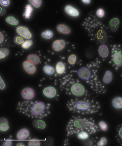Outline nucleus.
Returning <instances> with one entry per match:
<instances>
[{
	"mask_svg": "<svg viewBox=\"0 0 122 146\" xmlns=\"http://www.w3.org/2000/svg\"><path fill=\"white\" fill-rule=\"evenodd\" d=\"M100 61L97 59L94 61L87 64L86 66L82 67L78 72V76L85 81L90 88L96 95H103L106 92L105 86L99 80L97 73Z\"/></svg>",
	"mask_w": 122,
	"mask_h": 146,
	"instance_id": "f257e3e1",
	"label": "nucleus"
},
{
	"mask_svg": "<svg viewBox=\"0 0 122 146\" xmlns=\"http://www.w3.org/2000/svg\"><path fill=\"white\" fill-rule=\"evenodd\" d=\"M100 130L92 118L73 116L67 126V136L77 135L83 131H86L91 135L100 131Z\"/></svg>",
	"mask_w": 122,
	"mask_h": 146,
	"instance_id": "f03ea898",
	"label": "nucleus"
},
{
	"mask_svg": "<svg viewBox=\"0 0 122 146\" xmlns=\"http://www.w3.org/2000/svg\"><path fill=\"white\" fill-rule=\"evenodd\" d=\"M50 108L49 104L27 100L19 102L17 109L19 113L29 117L42 119L50 114Z\"/></svg>",
	"mask_w": 122,
	"mask_h": 146,
	"instance_id": "7ed1b4c3",
	"label": "nucleus"
},
{
	"mask_svg": "<svg viewBox=\"0 0 122 146\" xmlns=\"http://www.w3.org/2000/svg\"><path fill=\"white\" fill-rule=\"evenodd\" d=\"M66 106L70 111L82 115L95 114L101 109L99 102L92 98L71 99L68 101Z\"/></svg>",
	"mask_w": 122,
	"mask_h": 146,
	"instance_id": "20e7f679",
	"label": "nucleus"
},
{
	"mask_svg": "<svg viewBox=\"0 0 122 146\" xmlns=\"http://www.w3.org/2000/svg\"><path fill=\"white\" fill-rule=\"evenodd\" d=\"M68 75L60 81V88L66 94L77 98H92L91 92L80 82L79 80Z\"/></svg>",
	"mask_w": 122,
	"mask_h": 146,
	"instance_id": "39448f33",
	"label": "nucleus"
},
{
	"mask_svg": "<svg viewBox=\"0 0 122 146\" xmlns=\"http://www.w3.org/2000/svg\"><path fill=\"white\" fill-rule=\"evenodd\" d=\"M111 47V58L109 63L116 71H117L122 67V46L115 44Z\"/></svg>",
	"mask_w": 122,
	"mask_h": 146,
	"instance_id": "423d86ee",
	"label": "nucleus"
},
{
	"mask_svg": "<svg viewBox=\"0 0 122 146\" xmlns=\"http://www.w3.org/2000/svg\"><path fill=\"white\" fill-rule=\"evenodd\" d=\"M91 40L101 45H105L108 41V36L106 31L103 28H101Z\"/></svg>",
	"mask_w": 122,
	"mask_h": 146,
	"instance_id": "0eeeda50",
	"label": "nucleus"
},
{
	"mask_svg": "<svg viewBox=\"0 0 122 146\" xmlns=\"http://www.w3.org/2000/svg\"><path fill=\"white\" fill-rule=\"evenodd\" d=\"M17 33L19 36L27 39L32 38V35L27 27L24 26H19L16 29Z\"/></svg>",
	"mask_w": 122,
	"mask_h": 146,
	"instance_id": "6e6552de",
	"label": "nucleus"
},
{
	"mask_svg": "<svg viewBox=\"0 0 122 146\" xmlns=\"http://www.w3.org/2000/svg\"><path fill=\"white\" fill-rule=\"evenodd\" d=\"M34 92L33 90L30 88H24L21 92L22 97L27 100H30L33 99L34 96Z\"/></svg>",
	"mask_w": 122,
	"mask_h": 146,
	"instance_id": "1a4fd4ad",
	"label": "nucleus"
},
{
	"mask_svg": "<svg viewBox=\"0 0 122 146\" xmlns=\"http://www.w3.org/2000/svg\"><path fill=\"white\" fill-rule=\"evenodd\" d=\"M120 22L118 18H114L111 19L109 23V26L111 31L115 33L117 31L120 26Z\"/></svg>",
	"mask_w": 122,
	"mask_h": 146,
	"instance_id": "9d476101",
	"label": "nucleus"
},
{
	"mask_svg": "<svg viewBox=\"0 0 122 146\" xmlns=\"http://www.w3.org/2000/svg\"><path fill=\"white\" fill-rule=\"evenodd\" d=\"M24 69L29 74H33L35 73L36 68L35 66L30 61H26L23 64Z\"/></svg>",
	"mask_w": 122,
	"mask_h": 146,
	"instance_id": "9b49d317",
	"label": "nucleus"
},
{
	"mask_svg": "<svg viewBox=\"0 0 122 146\" xmlns=\"http://www.w3.org/2000/svg\"><path fill=\"white\" fill-rule=\"evenodd\" d=\"M43 93L45 96L49 98H54L57 94L56 90L54 87L49 86L44 88Z\"/></svg>",
	"mask_w": 122,
	"mask_h": 146,
	"instance_id": "f8f14e48",
	"label": "nucleus"
},
{
	"mask_svg": "<svg viewBox=\"0 0 122 146\" xmlns=\"http://www.w3.org/2000/svg\"><path fill=\"white\" fill-rule=\"evenodd\" d=\"M66 43L65 41L63 40H55L52 44L53 49L56 51H60L62 50L65 47Z\"/></svg>",
	"mask_w": 122,
	"mask_h": 146,
	"instance_id": "ddd939ff",
	"label": "nucleus"
},
{
	"mask_svg": "<svg viewBox=\"0 0 122 146\" xmlns=\"http://www.w3.org/2000/svg\"><path fill=\"white\" fill-rule=\"evenodd\" d=\"M64 11L67 15L73 17L79 16V11L76 8L70 5H67L64 8Z\"/></svg>",
	"mask_w": 122,
	"mask_h": 146,
	"instance_id": "4468645a",
	"label": "nucleus"
},
{
	"mask_svg": "<svg viewBox=\"0 0 122 146\" xmlns=\"http://www.w3.org/2000/svg\"><path fill=\"white\" fill-rule=\"evenodd\" d=\"M98 51L99 56L102 58H105L108 56L109 49L106 45H101L98 48Z\"/></svg>",
	"mask_w": 122,
	"mask_h": 146,
	"instance_id": "2eb2a0df",
	"label": "nucleus"
},
{
	"mask_svg": "<svg viewBox=\"0 0 122 146\" xmlns=\"http://www.w3.org/2000/svg\"><path fill=\"white\" fill-rule=\"evenodd\" d=\"M111 104L112 106L115 109L117 110L122 109V98L117 96L115 97L112 100Z\"/></svg>",
	"mask_w": 122,
	"mask_h": 146,
	"instance_id": "dca6fc26",
	"label": "nucleus"
},
{
	"mask_svg": "<svg viewBox=\"0 0 122 146\" xmlns=\"http://www.w3.org/2000/svg\"><path fill=\"white\" fill-rule=\"evenodd\" d=\"M96 49L93 46H90L87 48L85 51V56L89 59L93 58L96 54Z\"/></svg>",
	"mask_w": 122,
	"mask_h": 146,
	"instance_id": "f3484780",
	"label": "nucleus"
},
{
	"mask_svg": "<svg viewBox=\"0 0 122 146\" xmlns=\"http://www.w3.org/2000/svg\"><path fill=\"white\" fill-rule=\"evenodd\" d=\"M29 135V132L27 129L24 128L19 130L17 135V138L19 140H25Z\"/></svg>",
	"mask_w": 122,
	"mask_h": 146,
	"instance_id": "a211bd4d",
	"label": "nucleus"
},
{
	"mask_svg": "<svg viewBox=\"0 0 122 146\" xmlns=\"http://www.w3.org/2000/svg\"><path fill=\"white\" fill-rule=\"evenodd\" d=\"M57 31L60 33L64 35H68L71 33V29L67 25L60 24L57 27Z\"/></svg>",
	"mask_w": 122,
	"mask_h": 146,
	"instance_id": "6ab92c4d",
	"label": "nucleus"
},
{
	"mask_svg": "<svg viewBox=\"0 0 122 146\" xmlns=\"http://www.w3.org/2000/svg\"><path fill=\"white\" fill-rule=\"evenodd\" d=\"M116 130V133L115 138L119 144L122 146V123L117 126Z\"/></svg>",
	"mask_w": 122,
	"mask_h": 146,
	"instance_id": "aec40b11",
	"label": "nucleus"
},
{
	"mask_svg": "<svg viewBox=\"0 0 122 146\" xmlns=\"http://www.w3.org/2000/svg\"><path fill=\"white\" fill-rule=\"evenodd\" d=\"M9 128L8 122L7 119L2 117L0 120V130L1 131H6Z\"/></svg>",
	"mask_w": 122,
	"mask_h": 146,
	"instance_id": "412c9836",
	"label": "nucleus"
},
{
	"mask_svg": "<svg viewBox=\"0 0 122 146\" xmlns=\"http://www.w3.org/2000/svg\"><path fill=\"white\" fill-rule=\"evenodd\" d=\"M113 80V73L109 70H107L104 75L102 82L105 84H108L112 82Z\"/></svg>",
	"mask_w": 122,
	"mask_h": 146,
	"instance_id": "4be33fe9",
	"label": "nucleus"
},
{
	"mask_svg": "<svg viewBox=\"0 0 122 146\" xmlns=\"http://www.w3.org/2000/svg\"><path fill=\"white\" fill-rule=\"evenodd\" d=\"M34 127L39 129H43L46 127V123L44 121L40 120H35L33 122Z\"/></svg>",
	"mask_w": 122,
	"mask_h": 146,
	"instance_id": "5701e85b",
	"label": "nucleus"
},
{
	"mask_svg": "<svg viewBox=\"0 0 122 146\" xmlns=\"http://www.w3.org/2000/svg\"><path fill=\"white\" fill-rule=\"evenodd\" d=\"M66 70L65 64L62 62H59L56 65V71L57 74H64Z\"/></svg>",
	"mask_w": 122,
	"mask_h": 146,
	"instance_id": "b1692460",
	"label": "nucleus"
},
{
	"mask_svg": "<svg viewBox=\"0 0 122 146\" xmlns=\"http://www.w3.org/2000/svg\"><path fill=\"white\" fill-rule=\"evenodd\" d=\"M27 60L34 65L38 64L40 62V58L35 54H30L27 57Z\"/></svg>",
	"mask_w": 122,
	"mask_h": 146,
	"instance_id": "393cba45",
	"label": "nucleus"
},
{
	"mask_svg": "<svg viewBox=\"0 0 122 146\" xmlns=\"http://www.w3.org/2000/svg\"><path fill=\"white\" fill-rule=\"evenodd\" d=\"M99 139L97 137L95 138H88L85 140V145L88 146H97V143Z\"/></svg>",
	"mask_w": 122,
	"mask_h": 146,
	"instance_id": "a878e982",
	"label": "nucleus"
},
{
	"mask_svg": "<svg viewBox=\"0 0 122 146\" xmlns=\"http://www.w3.org/2000/svg\"><path fill=\"white\" fill-rule=\"evenodd\" d=\"M33 9L31 5H26V9L25 13L23 14V16L25 17V18L29 19L31 15Z\"/></svg>",
	"mask_w": 122,
	"mask_h": 146,
	"instance_id": "bb28decb",
	"label": "nucleus"
},
{
	"mask_svg": "<svg viewBox=\"0 0 122 146\" xmlns=\"http://www.w3.org/2000/svg\"><path fill=\"white\" fill-rule=\"evenodd\" d=\"M6 21L7 23L9 24L13 25V26H17L19 23V21L12 16H9L7 17L6 18Z\"/></svg>",
	"mask_w": 122,
	"mask_h": 146,
	"instance_id": "cd10ccee",
	"label": "nucleus"
},
{
	"mask_svg": "<svg viewBox=\"0 0 122 146\" xmlns=\"http://www.w3.org/2000/svg\"><path fill=\"white\" fill-rule=\"evenodd\" d=\"M43 70L45 73L48 75H53L55 72V70L54 67L48 65L45 66L43 67Z\"/></svg>",
	"mask_w": 122,
	"mask_h": 146,
	"instance_id": "c85d7f7f",
	"label": "nucleus"
},
{
	"mask_svg": "<svg viewBox=\"0 0 122 146\" xmlns=\"http://www.w3.org/2000/svg\"><path fill=\"white\" fill-rule=\"evenodd\" d=\"M41 36L44 39H50L53 37V33L51 31L47 30L42 33Z\"/></svg>",
	"mask_w": 122,
	"mask_h": 146,
	"instance_id": "c756f323",
	"label": "nucleus"
},
{
	"mask_svg": "<svg viewBox=\"0 0 122 146\" xmlns=\"http://www.w3.org/2000/svg\"><path fill=\"white\" fill-rule=\"evenodd\" d=\"M78 137L79 139L85 140L89 138V134L86 131H83L78 133Z\"/></svg>",
	"mask_w": 122,
	"mask_h": 146,
	"instance_id": "7c9ffc66",
	"label": "nucleus"
},
{
	"mask_svg": "<svg viewBox=\"0 0 122 146\" xmlns=\"http://www.w3.org/2000/svg\"><path fill=\"white\" fill-rule=\"evenodd\" d=\"M9 54V50L7 48H3L0 49V58H5Z\"/></svg>",
	"mask_w": 122,
	"mask_h": 146,
	"instance_id": "2f4dec72",
	"label": "nucleus"
},
{
	"mask_svg": "<svg viewBox=\"0 0 122 146\" xmlns=\"http://www.w3.org/2000/svg\"><path fill=\"white\" fill-rule=\"evenodd\" d=\"M98 125L100 130L103 131H107L108 129V126L107 123L103 121H101L98 123Z\"/></svg>",
	"mask_w": 122,
	"mask_h": 146,
	"instance_id": "473e14b6",
	"label": "nucleus"
},
{
	"mask_svg": "<svg viewBox=\"0 0 122 146\" xmlns=\"http://www.w3.org/2000/svg\"><path fill=\"white\" fill-rule=\"evenodd\" d=\"M29 2L34 7L38 8L41 6L42 1L40 0H30Z\"/></svg>",
	"mask_w": 122,
	"mask_h": 146,
	"instance_id": "72a5a7b5",
	"label": "nucleus"
},
{
	"mask_svg": "<svg viewBox=\"0 0 122 146\" xmlns=\"http://www.w3.org/2000/svg\"><path fill=\"white\" fill-rule=\"evenodd\" d=\"M77 56L74 54H71L68 58V62L71 65H74L75 64L77 60Z\"/></svg>",
	"mask_w": 122,
	"mask_h": 146,
	"instance_id": "f704fd0d",
	"label": "nucleus"
},
{
	"mask_svg": "<svg viewBox=\"0 0 122 146\" xmlns=\"http://www.w3.org/2000/svg\"><path fill=\"white\" fill-rule=\"evenodd\" d=\"M28 146H39L40 145V141L35 139H33L29 140L28 143Z\"/></svg>",
	"mask_w": 122,
	"mask_h": 146,
	"instance_id": "c9c22d12",
	"label": "nucleus"
},
{
	"mask_svg": "<svg viewBox=\"0 0 122 146\" xmlns=\"http://www.w3.org/2000/svg\"><path fill=\"white\" fill-rule=\"evenodd\" d=\"M107 143V138L105 137H102L100 139H99L97 143V146H103L105 145Z\"/></svg>",
	"mask_w": 122,
	"mask_h": 146,
	"instance_id": "e433bc0d",
	"label": "nucleus"
},
{
	"mask_svg": "<svg viewBox=\"0 0 122 146\" xmlns=\"http://www.w3.org/2000/svg\"><path fill=\"white\" fill-rule=\"evenodd\" d=\"M33 44V42L31 40H26L22 44V47L24 49H28Z\"/></svg>",
	"mask_w": 122,
	"mask_h": 146,
	"instance_id": "4c0bfd02",
	"label": "nucleus"
},
{
	"mask_svg": "<svg viewBox=\"0 0 122 146\" xmlns=\"http://www.w3.org/2000/svg\"><path fill=\"white\" fill-rule=\"evenodd\" d=\"M14 40L16 44L19 45L22 44L24 42L23 38L21 36H15Z\"/></svg>",
	"mask_w": 122,
	"mask_h": 146,
	"instance_id": "58836bf2",
	"label": "nucleus"
},
{
	"mask_svg": "<svg viewBox=\"0 0 122 146\" xmlns=\"http://www.w3.org/2000/svg\"><path fill=\"white\" fill-rule=\"evenodd\" d=\"M97 16L99 18H102L105 16V12L104 11L102 8L98 9L96 12Z\"/></svg>",
	"mask_w": 122,
	"mask_h": 146,
	"instance_id": "ea45409f",
	"label": "nucleus"
},
{
	"mask_svg": "<svg viewBox=\"0 0 122 146\" xmlns=\"http://www.w3.org/2000/svg\"><path fill=\"white\" fill-rule=\"evenodd\" d=\"M12 140L11 139H9L7 140L5 142H4L3 145L10 146L12 145Z\"/></svg>",
	"mask_w": 122,
	"mask_h": 146,
	"instance_id": "a19ab883",
	"label": "nucleus"
},
{
	"mask_svg": "<svg viewBox=\"0 0 122 146\" xmlns=\"http://www.w3.org/2000/svg\"><path fill=\"white\" fill-rule=\"evenodd\" d=\"M0 3H1V5L2 6L7 7L9 5L10 2V1H8V0H6V1L3 0V1H1Z\"/></svg>",
	"mask_w": 122,
	"mask_h": 146,
	"instance_id": "79ce46f5",
	"label": "nucleus"
},
{
	"mask_svg": "<svg viewBox=\"0 0 122 146\" xmlns=\"http://www.w3.org/2000/svg\"><path fill=\"white\" fill-rule=\"evenodd\" d=\"M0 85H1V90L4 89V88H5V84L1 78V82H0Z\"/></svg>",
	"mask_w": 122,
	"mask_h": 146,
	"instance_id": "37998d69",
	"label": "nucleus"
},
{
	"mask_svg": "<svg viewBox=\"0 0 122 146\" xmlns=\"http://www.w3.org/2000/svg\"><path fill=\"white\" fill-rule=\"evenodd\" d=\"M82 2L86 4H88L90 3L91 2V1H90V0H86V1H82Z\"/></svg>",
	"mask_w": 122,
	"mask_h": 146,
	"instance_id": "c03bdc74",
	"label": "nucleus"
},
{
	"mask_svg": "<svg viewBox=\"0 0 122 146\" xmlns=\"http://www.w3.org/2000/svg\"><path fill=\"white\" fill-rule=\"evenodd\" d=\"M1 43H2V42H3V36H2V33H1Z\"/></svg>",
	"mask_w": 122,
	"mask_h": 146,
	"instance_id": "a18cd8bd",
	"label": "nucleus"
},
{
	"mask_svg": "<svg viewBox=\"0 0 122 146\" xmlns=\"http://www.w3.org/2000/svg\"><path fill=\"white\" fill-rule=\"evenodd\" d=\"M16 146H25V144L22 143H19L17 144Z\"/></svg>",
	"mask_w": 122,
	"mask_h": 146,
	"instance_id": "49530a36",
	"label": "nucleus"
},
{
	"mask_svg": "<svg viewBox=\"0 0 122 146\" xmlns=\"http://www.w3.org/2000/svg\"><path fill=\"white\" fill-rule=\"evenodd\" d=\"M121 76H122V75H121Z\"/></svg>",
	"mask_w": 122,
	"mask_h": 146,
	"instance_id": "de8ad7c7",
	"label": "nucleus"
}]
</instances>
